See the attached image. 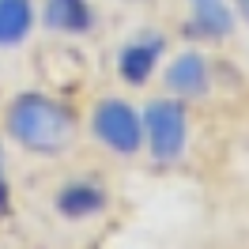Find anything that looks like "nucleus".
<instances>
[{
    "mask_svg": "<svg viewBox=\"0 0 249 249\" xmlns=\"http://www.w3.org/2000/svg\"><path fill=\"white\" fill-rule=\"evenodd\" d=\"M76 113L61 98L42 91H19L4 109V132L31 155L57 159L76 143Z\"/></svg>",
    "mask_w": 249,
    "mask_h": 249,
    "instance_id": "nucleus-1",
    "label": "nucleus"
},
{
    "mask_svg": "<svg viewBox=\"0 0 249 249\" xmlns=\"http://www.w3.org/2000/svg\"><path fill=\"white\" fill-rule=\"evenodd\" d=\"M91 132L113 155H140L143 147V117L124 98H98L91 109Z\"/></svg>",
    "mask_w": 249,
    "mask_h": 249,
    "instance_id": "nucleus-2",
    "label": "nucleus"
},
{
    "mask_svg": "<svg viewBox=\"0 0 249 249\" xmlns=\"http://www.w3.org/2000/svg\"><path fill=\"white\" fill-rule=\"evenodd\" d=\"M189 140V113L178 98H155L143 109V143L151 147L159 162H174L185 151Z\"/></svg>",
    "mask_w": 249,
    "mask_h": 249,
    "instance_id": "nucleus-3",
    "label": "nucleus"
},
{
    "mask_svg": "<svg viewBox=\"0 0 249 249\" xmlns=\"http://www.w3.org/2000/svg\"><path fill=\"white\" fill-rule=\"evenodd\" d=\"M109 204V193L98 178H76V181H64L53 196V208L57 215L68 219V223H83V219L102 215Z\"/></svg>",
    "mask_w": 249,
    "mask_h": 249,
    "instance_id": "nucleus-4",
    "label": "nucleus"
},
{
    "mask_svg": "<svg viewBox=\"0 0 249 249\" xmlns=\"http://www.w3.org/2000/svg\"><path fill=\"white\" fill-rule=\"evenodd\" d=\"M162 49H166V38L159 31H147L140 38H132V42H124L121 53H117V76L124 83H132V87L147 83L155 64L162 61Z\"/></svg>",
    "mask_w": 249,
    "mask_h": 249,
    "instance_id": "nucleus-5",
    "label": "nucleus"
},
{
    "mask_svg": "<svg viewBox=\"0 0 249 249\" xmlns=\"http://www.w3.org/2000/svg\"><path fill=\"white\" fill-rule=\"evenodd\" d=\"M166 87L181 98H200L212 87V61L196 53V49H185L181 57H174L166 64Z\"/></svg>",
    "mask_w": 249,
    "mask_h": 249,
    "instance_id": "nucleus-6",
    "label": "nucleus"
},
{
    "mask_svg": "<svg viewBox=\"0 0 249 249\" xmlns=\"http://www.w3.org/2000/svg\"><path fill=\"white\" fill-rule=\"evenodd\" d=\"M42 23L61 38H79V34H91L98 16H94L91 0H46L42 8Z\"/></svg>",
    "mask_w": 249,
    "mask_h": 249,
    "instance_id": "nucleus-7",
    "label": "nucleus"
},
{
    "mask_svg": "<svg viewBox=\"0 0 249 249\" xmlns=\"http://www.w3.org/2000/svg\"><path fill=\"white\" fill-rule=\"evenodd\" d=\"M234 34V12L227 0H193V16L185 23V38L200 42H223Z\"/></svg>",
    "mask_w": 249,
    "mask_h": 249,
    "instance_id": "nucleus-8",
    "label": "nucleus"
},
{
    "mask_svg": "<svg viewBox=\"0 0 249 249\" xmlns=\"http://www.w3.org/2000/svg\"><path fill=\"white\" fill-rule=\"evenodd\" d=\"M34 31V4L31 0H0V49L23 46Z\"/></svg>",
    "mask_w": 249,
    "mask_h": 249,
    "instance_id": "nucleus-9",
    "label": "nucleus"
},
{
    "mask_svg": "<svg viewBox=\"0 0 249 249\" xmlns=\"http://www.w3.org/2000/svg\"><path fill=\"white\" fill-rule=\"evenodd\" d=\"M12 215V185H8V174H4V147H0V219Z\"/></svg>",
    "mask_w": 249,
    "mask_h": 249,
    "instance_id": "nucleus-10",
    "label": "nucleus"
},
{
    "mask_svg": "<svg viewBox=\"0 0 249 249\" xmlns=\"http://www.w3.org/2000/svg\"><path fill=\"white\" fill-rule=\"evenodd\" d=\"M234 4H238V16L249 23V0H234Z\"/></svg>",
    "mask_w": 249,
    "mask_h": 249,
    "instance_id": "nucleus-11",
    "label": "nucleus"
}]
</instances>
